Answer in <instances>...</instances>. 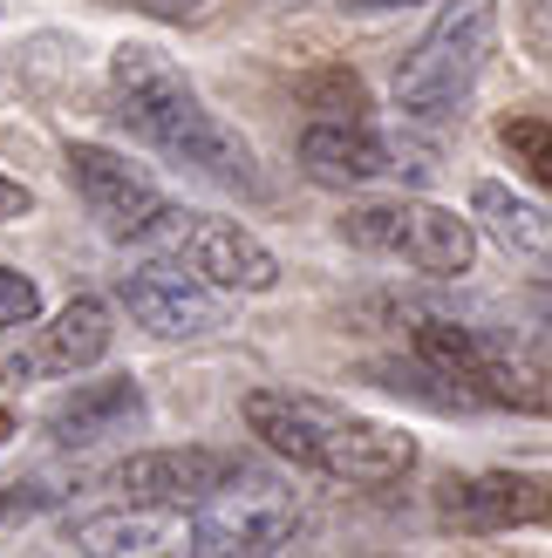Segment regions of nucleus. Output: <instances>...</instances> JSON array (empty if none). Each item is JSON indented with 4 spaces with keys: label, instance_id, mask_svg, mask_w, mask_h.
I'll return each mask as SVG.
<instances>
[{
    "label": "nucleus",
    "instance_id": "10",
    "mask_svg": "<svg viewBox=\"0 0 552 558\" xmlns=\"http://www.w3.org/2000/svg\"><path fill=\"white\" fill-rule=\"evenodd\" d=\"M239 470H253L239 450H212V442H171V450H136V457H123L109 484H117L130 505H151V511L184 518V511H199L205 497L226 490Z\"/></svg>",
    "mask_w": 552,
    "mask_h": 558
},
{
    "label": "nucleus",
    "instance_id": "4",
    "mask_svg": "<svg viewBox=\"0 0 552 558\" xmlns=\"http://www.w3.org/2000/svg\"><path fill=\"white\" fill-rule=\"evenodd\" d=\"M409 354L457 375L484 409L552 415V341H512V333L464 327V320H417L409 327Z\"/></svg>",
    "mask_w": 552,
    "mask_h": 558
},
{
    "label": "nucleus",
    "instance_id": "22",
    "mask_svg": "<svg viewBox=\"0 0 552 558\" xmlns=\"http://www.w3.org/2000/svg\"><path fill=\"white\" fill-rule=\"evenodd\" d=\"M27 211H35V191L0 171V226H8V218H27Z\"/></svg>",
    "mask_w": 552,
    "mask_h": 558
},
{
    "label": "nucleus",
    "instance_id": "6",
    "mask_svg": "<svg viewBox=\"0 0 552 558\" xmlns=\"http://www.w3.org/2000/svg\"><path fill=\"white\" fill-rule=\"evenodd\" d=\"M300 538H308V518H300L293 497L273 477L239 470L226 490L191 511L178 551H199V558H273V551H293Z\"/></svg>",
    "mask_w": 552,
    "mask_h": 558
},
{
    "label": "nucleus",
    "instance_id": "13",
    "mask_svg": "<svg viewBox=\"0 0 552 558\" xmlns=\"http://www.w3.org/2000/svg\"><path fill=\"white\" fill-rule=\"evenodd\" d=\"M109 341H117V314H109V300L103 293H75L48 327H35V341H21L14 354H0V381L27 388L41 375H82V368H96V361L109 354Z\"/></svg>",
    "mask_w": 552,
    "mask_h": 558
},
{
    "label": "nucleus",
    "instance_id": "11",
    "mask_svg": "<svg viewBox=\"0 0 552 558\" xmlns=\"http://www.w3.org/2000/svg\"><path fill=\"white\" fill-rule=\"evenodd\" d=\"M436 524L464 538H499V532H539L552 524V484L526 470H471V477L436 484Z\"/></svg>",
    "mask_w": 552,
    "mask_h": 558
},
{
    "label": "nucleus",
    "instance_id": "27",
    "mask_svg": "<svg viewBox=\"0 0 552 558\" xmlns=\"http://www.w3.org/2000/svg\"><path fill=\"white\" fill-rule=\"evenodd\" d=\"M8 518H14V490H8V484H0V524H8Z\"/></svg>",
    "mask_w": 552,
    "mask_h": 558
},
{
    "label": "nucleus",
    "instance_id": "9",
    "mask_svg": "<svg viewBox=\"0 0 552 558\" xmlns=\"http://www.w3.org/2000/svg\"><path fill=\"white\" fill-rule=\"evenodd\" d=\"M117 306L151 333V341H212V333H226L232 327V306L218 287H205L191 266L178 259H144V266H130L117 279Z\"/></svg>",
    "mask_w": 552,
    "mask_h": 558
},
{
    "label": "nucleus",
    "instance_id": "3",
    "mask_svg": "<svg viewBox=\"0 0 552 558\" xmlns=\"http://www.w3.org/2000/svg\"><path fill=\"white\" fill-rule=\"evenodd\" d=\"M499 35H505L499 0H444L436 21L417 35V48L403 54L396 82H389V102L403 109V123L464 117V102H471V89L491 69V54H499Z\"/></svg>",
    "mask_w": 552,
    "mask_h": 558
},
{
    "label": "nucleus",
    "instance_id": "28",
    "mask_svg": "<svg viewBox=\"0 0 552 558\" xmlns=\"http://www.w3.org/2000/svg\"><path fill=\"white\" fill-rule=\"evenodd\" d=\"M8 436H14V415H8V409H0V442H8Z\"/></svg>",
    "mask_w": 552,
    "mask_h": 558
},
{
    "label": "nucleus",
    "instance_id": "24",
    "mask_svg": "<svg viewBox=\"0 0 552 558\" xmlns=\"http://www.w3.org/2000/svg\"><path fill=\"white\" fill-rule=\"evenodd\" d=\"M341 14H396V8H423V0H335Z\"/></svg>",
    "mask_w": 552,
    "mask_h": 558
},
{
    "label": "nucleus",
    "instance_id": "20",
    "mask_svg": "<svg viewBox=\"0 0 552 558\" xmlns=\"http://www.w3.org/2000/svg\"><path fill=\"white\" fill-rule=\"evenodd\" d=\"M35 320H41V287L21 266L0 259V333H21V327H35Z\"/></svg>",
    "mask_w": 552,
    "mask_h": 558
},
{
    "label": "nucleus",
    "instance_id": "17",
    "mask_svg": "<svg viewBox=\"0 0 552 558\" xmlns=\"http://www.w3.org/2000/svg\"><path fill=\"white\" fill-rule=\"evenodd\" d=\"M362 381H375L382 396H409V402H423V409H436V415H471V409H484L457 375L430 368L423 354H409V361H369Z\"/></svg>",
    "mask_w": 552,
    "mask_h": 558
},
{
    "label": "nucleus",
    "instance_id": "14",
    "mask_svg": "<svg viewBox=\"0 0 552 558\" xmlns=\"http://www.w3.org/2000/svg\"><path fill=\"white\" fill-rule=\"evenodd\" d=\"M151 423V402L136 375H96V381H69L62 396L41 409V436L62 442V450H96V442L136 436Z\"/></svg>",
    "mask_w": 552,
    "mask_h": 558
},
{
    "label": "nucleus",
    "instance_id": "12",
    "mask_svg": "<svg viewBox=\"0 0 552 558\" xmlns=\"http://www.w3.org/2000/svg\"><path fill=\"white\" fill-rule=\"evenodd\" d=\"M62 171H69V184H75L82 211H89L109 239H123V245H144L151 226H157V211L171 205L130 157H117L109 144H69V150H62Z\"/></svg>",
    "mask_w": 552,
    "mask_h": 558
},
{
    "label": "nucleus",
    "instance_id": "1",
    "mask_svg": "<svg viewBox=\"0 0 552 558\" xmlns=\"http://www.w3.org/2000/svg\"><path fill=\"white\" fill-rule=\"evenodd\" d=\"M109 117L136 144H151L164 163H178V171H199V178L232 184V191H260L253 144L218 109H205V96L191 89V75L151 41H123L109 54Z\"/></svg>",
    "mask_w": 552,
    "mask_h": 558
},
{
    "label": "nucleus",
    "instance_id": "23",
    "mask_svg": "<svg viewBox=\"0 0 552 558\" xmlns=\"http://www.w3.org/2000/svg\"><path fill=\"white\" fill-rule=\"evenodd\" d=\"M151 21H191V14H205V0H136Z\"/></svg>",
    "mask_w": 552,
    "mask_h": 558
},
{
    "label": "nucleus",
    "instance_id": "19",
    "mask_svg": "<svg viewBox=\"0 0 552 558\" xmlns=\"http://www.w3.org/2000/svg\"><path fill=\"white\" fill-rule=\"evenodd\" d=\"M308 96L321 117H369V89L355 82V69H321V75H308Z\"/></svg>",
    "mask_w": 552,
    "mask_h": 558
},
{
    "label": "nucleus",
    "instance_id": "7",
    "mask_svg": "<svg viewBox=\"0 0 552 558\" xmlns=\"http://www.w3.org/2000/svg\"><path fill=\"white\" fill-rule=\"evenodd\" d=\"M151 253L178 259L218 293H273L280 287V259L239 226V218H212V211H184V205H164L157 226H151Z\"/></svg>",
    "mask_w": 552,
    "mask_h": 558
},
{
    "label": "nucleus",
    "instance_id": "8",
    "mask_svg": "<svg viewBox=\"0 0 552 558\" xmlns=\"http://www.w3.org/2000/svg\"><path fill=\"white\" fill-rule=\"evenodd\" d=\"M300 171L327 191H369V184H423L436 163L423 144L369 130V117H321L300 130Z\"/></svg>",
    "mask_w": 552,
    "mask_h": 558
},
{
    "label": "nucleus",
    "instance_id": "15",
    "mask_svg": "<svg viewBox=\"0 0 552 558\" xmlns=\"http://www.w3.org/2000/svg\"><path fill=\"white\" fill-rule=\"evenodd\" d=\"M471 226L499 245L505 259L532 266V272H552V211L532 205V198H518L512 184L484 178V184L471 191Z\"/></svg>",
    "mask_w": 552,
    "mask_h": 558
},
{
    "label": "nucleus",
    "instance_id": "26",
    "mask_svg": "<svg viewBox=\"0 0 552 558\" xmlns=\"http://www.w3.org/2000/svg\"><path fill=\"white\" fill-rule=\"evenodd\" d=\"M260 14H293V8H308V0H253Z\"/></svg>",
    "mask_w": 552,
    "mask_h": 558
},
{
    "label": "nucleus",
    "instance_id": "5",
    "mask_svg": "<svg viewBox=\"0 0 552 558\" xmlns=\"http://www.w3.org/2000/svg\"><path fill=\"white\" fill-rule=\"evenodd\" d=\"M341 239L375 253V259H396L409 272H423V279H464L478 266V226L457 218L451 205H430V198L355 205L341 218Z\"/></svg>",
    "mask_w": 552,
    "mask_h": 558
},
{
    "label": "nucleus",
    "instance_id": "16",
    "mask_svg": "<svg viewBox=\"0 0 552 558\" xmlns=\"http://www.w3.org/2000/svg\"><path fill=\"white\" fill-rule=\"evenodd\" d=\"M171 511H151V505H130L123 497V511H96V518H82L69 545L75 551H89V558H144V551H178L171 545Z\"/></svg>",
    "mask_w": 552,
    "mask_h": 558
},
{
    "label": "nucleus",
    "instance_id": "25",
    "mask_svg": "<svg viewBox=\"0 0 552 558\" xmlns=\"http://www.w3.org/2000/svg\"><path fill=\"white\" fill-rule=\"evenodd\" d=\"M532 320L552 333V272H545V287H532Z\"/></svg>",
    "mask_w": 552,
    "mask_h": 558
},
{
    "label": "nucleus",
    "instance_id": "21",
    "mask_svg": "<svg viewBox=\"0 0 552 558\" xmlns=\"http://www.w3.org/2000/svg\"><path fill=\"white\" fill-rule=\"evenodd\" d=\"M526 41L539 48V62H552V0H526Z\"/></svg>",
    "mask_w": 552,
    "mask_h": 558
},
{
    "label": "nucleus",
    "instance_id": "18",
    "mask_svg": "<svg viewBox=\"0 0 552 558\" xmlns=\"http://www.w3.org/2000/svg\"><path fill=\"white\" fill-rule=\"evenodd\" d=\"M499 150L526 171L539 191H552V117H499Z\"/></svg>",
    "mask_w": 552,
    "mask_h": 558
},
{
    "label": "nucleus",
    "instance_id": "2",
    "mask_svg": "<svg viewBox=\"0 0 552 558\" xmlns=\"http://www.w3.org/2000/svg\"><path fill=\"white\" fill-rule=\"evenodd\" d=\"M239 415L273 457L348 490H389L417 470V436L409 429L355 415L327 396H308V388H253L239 402Z\"/></svg>",
    "mask_w": 552,
    "mask_h": 558
}]
</instances>
